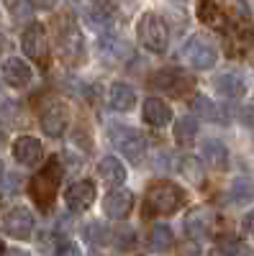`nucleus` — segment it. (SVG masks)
<instances>
[{
    "mask_svg": "<svg viewBox=\"0 0 254 256\" xmlns=\"http://www.w3.org/2000/svg\"><path fill=\"white\" fill-rule=\"evenodd\" d=\"M185 195L182 190L175 182H154L149 190H146V198H144V212L146 216H172V212L182 205Z\"/></svg>",
    "mask_w": 254,
    "mask_h": 256,
    "instance_id": "nucleus-1",
    "label": "nucleus"
},
{
    "mask_svg": "<svg viewBox=\"0 0 254 256\" xmlns=\"http://www.w3.org/2000/svg\"><path fill=\"white\" fill-rule=\"evenodd\" d=\"M59 182H62V164H59V159L54 156V159H49V162L44 164V169H39L36 177H34L31 184H29L31 198H34V202H36L41 210H49V208H52V202H54V198H57Z\"/></svg>",
    "mask_w": 254,
    "mask_h": 256,
    "instance_id": "nucleus-2",
    "label": "nucleus"
},
{
    "mask_svg": "<svg viewBox=\"0 0 254 256\" xmlns=\"http://www.w3.org/2000/svg\"><path fill=\"white\" fill-rule=\"evenodd\" d=\"M136 34H139V41L144 49H149L154 54H162L167 49V41H169V31H167V24L157 16V13H144L139 18V26H136Z\"/></svg>",
    "mask_w": 254,
    "mask_h": 256,
    "instance_id": "nucleus-3",
    "label": "nucleus"
},
{
    "mask_svg": "<svg viewBox=\"0 0 254 256\" xmlns=\"http://www.w3.org/2000/svg\"><path fill=\"white\" fill-rule=\"evenodd\" d=\"M111 141L118 152L134 164H139L146 156V138L131 126H111Z\"/></svg>",
    "mask_w": 254,
    "mask_h": 256,
    "instance_id": "nucleus-4",
    "label": "nucleus"
},
{
    "mask_svg": "<svg viewBox=\"0 0 254 256\" xmlns=\"http://www.w3.org/2000/svg\"><path fill=\"white\" fill-rule=\"evenodd\" d=\"M21 46H24L29 59H34L39 64H47V59H49V41H47V31H44L41 24L26 26L24 36H21Z\"/></svg>",
    "mask_w": 254,
    "mask_h": 256,
    "instance_id": "nucleus-5",
    "label": "nucleus"
},
{
    "mask_svg": "<svg viewBox=\"0 0 254 256\" xmlns=\"http://www.w3.org/2000/svg\"><path fill=\"white\" fill-rule=\"evenodd\" d=\"M152 84L159 88L162 92H167V95L180 98V95H185L190 88H193V77H190L187 72H182L180 67H169V70L157 72L152 77Z\"/></svg>",
    "mask_w": 254,
    "mask_h": 256,
    "instance_id": "nucleus-6",
    "label": "nucleus"
},
{
    "mask_svg": "<svg viewBox=\"0 0 254 256\" xmlns=\"http://www.w3.org/2000/svg\"><path fill=\"white\" fill-rule=\"evenodd\" d=\"M41 128H44V134L47 136H62L65 134V128L70 123V110H67V105L62 102V100H52L47 102L44 108H41Z\"/></svg>",
    "mask_w": 254,
    "mask_h": 256,
    "instance_id": "nucleus-7",
    "label": "nucleus"
},
{
    "mask_svg": "<svg viewBox=\"0 0 254 256\" xmlns=\"http://www.w3.org/2000/svg\"><path fill=\"white\" fill-rule=\"evenodd\" d=\"M185 59L193 64L195 70H210L216 64L218 54H216V46L210 44L208 38H200V36H193L185 46Z\"/></svg>",
    "mask_w": 254,
    "mask_h": 256,
    "instance_id": "nucleus-8",
    "label": "nucleus"
},
{
    "mask_svg": "<svg viewBox=\"0 0 254 256\" xmlns=\"http://www.w3.org/2000/svg\"><path fill=\"white\" fill-rule=\"evenodd\" d=\"M3 228L11 233L13 238H21V241L31 238V230H34V216H31V210L24 208V205L11 208L6 212V218H3Z\"/></svg>",
    "mask_w": 254,
    "mask_h": 256,
    "instance_id": "nucleus-9",
    "label": "nucleus"
},
{
    "mask_svg": "<svg viewBox=\"0 0 254 256\" xmlns=\"http://www.w3.org/2000/svg\"><path fill=\"white\" fill-rule=\"evenodd\" d=\"M213 230V216L205 208H195L185 216V233L193 241H205Z\"/></svg>",
    "mask_w": 254,
    "mask_h": 256,
    "instance_id": "nucleus-10",
    "label": "nucleus"
},
{
    "mask_svg": "<svg viewBox=\"0 0 254 256\" xmlns=\"http://www.w3.org/2000/svg\"><path fill=\"white\" fill-rule=\"evenodd\" d=\"M65 202L70 210L80 212V210H88L95 202V184L90 180H80L75 184H70V190L65 192Z\"/></svg>",
    "mask_w": 254,
    "mask_h": 256,
    "instance_id": "nucleus-11",
    "label": "nucleus"
},
{
    "mask_svg": "<svg viewBox=\"0 0 254 256\" xmlns=\"http://www.w3.org/2000/svg\"><path fill=\"white\" fill-rule=\"evenodd\" d=\"M103 210L108 218H116V220L129 218V212L134 210V195L129 190H113L111 195L103 200Z\"/></svg>",
    "mask_w": 254,
    "mask_h": 256,
    "instance_id": "nucleus-12",
    "label": "nucleus"
},
{
    "mask_svg": "<svg viewBox=\"0 0 254 256\" xmlns=\"http://www.w3.org/2000/svg\"><path fill=\"white\" fill-rule=\"evenodd\" d=\"M41 156H44V148H41V144L31 136H21L16 138L13 144V159L18 164H24V166H36L41 162Z\"/></svg>",
    "mask_w": 254,
    "mask_h": 256,
    "instance_id": "nucleus-13",
    "label": "nucleus"
},
{
    "mask_svg": "<svg viewBox=\"0 0 254 256\" xmlns=\"http://www.w3.org/2000/svg\"><path fill=\"white\" fill-rule=\"evenodd\" d=\"M3 80L11 84V88H26V84L31 82V67L24 59L8 56L3 62Z\"/></svg>",
    "mask_w": 254,
    "mask_h": 256,
    "instance_id": "nucleus-14",
    "label": "nucleus"
},
{
    "mask_svg": "<svg viewBox=\"0 0 254 256\" xmlns=\"http://www.w3.org/2000/svg\"><path fill=\"white\" fill-rule=\"evenodd\" d=\"M216 90L223 98H228V100H236V98H241L246 92V82L236 72H223V74L216 77Z\"/></svg>",
    "mask_w": 254,
    "mask_h": 256,
    "instance_id": "nucleus-15",
    "label": "nucleus"
},
{
    "mask_svg": "<svg viewBox=\"0 0 254 256\" xmlns=\"http://www.w3.org/2000/svg\"><path fill=\"white\" fill-rule=\"evenodd\" d=\"M141 113H144V120H146V123H149V126H157V128L167 126L169 118H172V110H169L167 102L159 100V98H149V100H146Z\"/></svg>",
    "mask_w": 254,
    "mask_h": 256,
    "instance_id": "nucleus-16",
    "label": "nucleus"
},
{
    "mask_svg": "<svg viewBox=\"0 0 254 256\" xmlns=\"http://www.w3.org/2000/svg\"><path fill=\"white\" fill-rule=\"evenodd\" d=\"M203 156L210 169H226L228 166V148L218 138H205L203 141Z\"/></svg>",
    "mask_w": 254,
    "mask_h": 256,
    "instance_id": "nucleus-17",
    "label": "nucleus"
},
{
    "mask_svg": "<svg viewBox=\"0 0 254 256\" xmlns=\"http://www.w3.org/2000/svg\"><path fill=\"white\" fill-rule=\"evenodd\" d=\"M59 49L70 62H77L82 59V36L75 26H67L65 31L59 34Z\"/></svg>",
    "mask_w": 254,
    "mask_h": 256,
    "instance_id": "nucleus-18",
    "label": "nucleus"
},
{
    "mask_svg": "<svg viewBox=\"0 0 254 256\" xmlns=\"http://www.w3.org/2000/svg\"><path fill=\"white\" fill-rule=\"evenodd\" d=\"M111 105H113V110H131L134 105H136V92L131 84H126V82H116L111 84Z\"/></svg>",
    "mask_w": 254,
    "mask_h": 256,
    "instance_id": "nucleus-19",
    "label": "nucleus"
},
{
    "mask_svg": "<svg viewBox=\"0 0 254 256\" xmlns=\"http://www.w3.org/2000/svg\"><path fill=\"white\" fill-rule=\"evenodd\" d=\"M98 174L103 177V182H108L111 187H118V184L126 182V166L116 156H105L98 164Z\"/></svg>",
    "mask_w": 254,
    "mask_h": 256,
    "instance_id": "nucleus-20",
    "label": "nucleus"
},
{
    "mask_svg": "<svg viewBox=\"0 0 254 256\" xmlns=\"http://www.w3.org/2000/svg\"><path fill=\"white\" fill-rule=\"evenodd\" d=\"M228 200L234 205H246L254 200V180L251 177H236L228 187Z\"/></svg>",
    "mask_w": 254,
    "mask_h": 256,
    "instance_id": "nucleus-21",
    "label": "nucleus"
},
{
    "mask_svg": "<svg viewBox=\"0 0 254 256\" xmlns=\"http://www.w3.org/2000/svg\"><path fill=\"white\" fill-rule=\"evenodd\" d=\"M198 18L203 20L205 26H210V28H221V26H223V13H221V8H218L216 0H200Z\"/></svg>",
    "mask_w": 254,
    "mask_h": 256,
    "instance_id": "nucleus-22",
    "label": "nucleus"
},
{
    "mask_svg": "<svg viewBox=\"0 0 254 256\" xmlns=\"http://www.w3.org/2000/svg\"><path fill=\"white\" fill-rule=\"evenodd\" d=\"M195 136H198V123L193 116H185L175 123V141L180 146H190L195 141Z\"/></svg>",
    "mask_w": 254,
    "mask_h": 256,
    "instance_id": "nucleus-23",
    "label": "nucleus"
},
{
    "mask_svg": "<svg viewBox=\"0 0 254 256\" xmlns=\"http://www.w3.org/2000/svg\"><path fill=\"white\" fill-rule=\"evenodd\" d=\"M193 110H195L200 118H205V120H213V123L226 120V116L221 113V108H216V102H213V100H208L205 95H198V98L193 100Z\"/></svg>",
    "mask_w": 254,
    "mask_h": 256,
    "instance_id": "nucleus-24",
    "label": "nucleus"
},
{
    "mask_svg": "<svg viewBox=\"0 0 254 256\" xmlns=\"http://www.w3.org/2000/svg\"><path fill=\"white\" fill-rule=\"evenodd\" d=\"M175 244V236H172V228L169 226H154L152 233H149V248L152 251H167L169 246Z\"/></svg>",
    "mask_w": 254,
    "mask_h": 256,
    "instance_id": "nucleus-25",
    "label": "nucleus"
},
{
    "mask_svg": "<svg viewBox=\"0 0 254 256\" xmlns=\"http://www.w3.org/2000/svg\"><path fill=\"white\" fill-rule=\"evenodd\" d=\"M180 174H182L187 182L200 184V182H203V164H200V159H195V156H182V159H180Z\"/></svg>",
    "mask_w": 254,
    "mask_h": 256,
    "instance_id": "nucleus-26",
    "label": "nucleus"
},
{
    "mask_svg": "<svg viewBox=\"0 0 254 256\" xmlns=\"http://www.w3.org/2000/svg\"><path fill=\"white\" fill-rule=\"evenodd\" d=\"M85 236H88L90 244H100V246H103L105 241H108V228H105L103 223H90Z\"/></svg>",
    "mask_w": 254,
    "mask_h": 256,
    "instance_id": "nucleus-27",
    "label": "nucleus"
},
{
    "mask_svg": "<svg viewBox=\"0 0 254 256\" xmlns=\"http://www.w3.org/2000/svg\"><path fill=\"white\" fill-rule=\"evenodd\" d=\"M54 256H82V251H80L77 244H62Z\"/></svg>",
    "mask_w": 254,
    "mask_h": 256,
    "instance_id": "nucleus-28",
    "label": "nucleus"
},
{
    "mask_svg": "<svg viewBox=\"0 0 254 256\" xmlns=\"http://www.w3.org/2000/svg\"><path fill=\"white\" fill-rule=\"evenodd\" d=\"M239 120H241V126L254 128V108H241L239 110Z\"/></svg>",
    "mask_w": 254,
    "mask_h": 256,
    "instance_id": "nucleus-29",
    "label": "nucleus"
},
{
    "mask_svg": "<svg viewBox=\"0 0 254 256\" xmlns=\"http://www.w3.org/2000/svg\"><path fill=\"white\" fill-rule=\"evenodd\" d=\"M241 228H244L246 233H254V210H249L246 216L241 218Z\"/></svg>",
    "mask_w": 254,
    "mask_h": 256,
    "instance_id": "nucleus-30",
    "label": "nucleus"
},
{
    "mask_svg": "<svg viewBox=\"0 0 254 256\" xmlns=\"http://www.w3.org/2000/svg\"><path fill=\"white\" fill-rule=\"evenodd\" d=\"M29 3H31L34 8H39V10H49V8H54L57 0H29Z\"/></svg>",
    "mask_w": 254,
    "mask_h": 256,
    "instance_id": "nucleus-31",
    "label": "nucleus"
},
{
    "mask_svg": "<svg viewBox=\"0 0 254 256\" xmlns=\"http://www.w3.org/2000/svg\"><path fill=\"white\" fill-rule=\"evenodd\" d=\"M231 256H254V251L251 248H244V246H239L234 254H231Z\"/></svg>",
    "mask_w": 254,
    "mask_h": 256,
    "instance_id": "nucleus-32",
    "label": "nucleus"
},
{
    "mask_svg": "<svg viewBox=\"0 0 254 256\" xmlns=\"http://www.w3.org/2000/svg\"><path fill=\"white\" fill-rule=\"evenodd\" d=\"M6 256H29V254H26V251H8Z\"/></svg>",
    "mask_w": 254,
    "mask_h": 256,
    "instance_id": "nucleus-33",
    "label": "nucleus"
},
{
    "mask_svg": "<svg viewBox=\"0 0 254 256\" xmlns=\"http://www.w3.org/2000/svg\"><path fill=\"white\" fill-rule=\"evenodd\" d=\"M6 141V134H3V128H0V144H3Z\"/></svg>",
    "mask_w": 254,
    "mask_h": 256,
    "instance_id": "nucleus-34",
    "label": "nucleus"
},
{
    "mask_svg": "<svg viewBox=\"0 0 254 256\" xmlns=\"http://www.w3.org/2000/svg\"><path fill=\"white\" fill-rule=\"evenodd\" d=\"M3 251H6V248H3V241H0V254H3Z\"/></svg>",
    "mask_w": 254,
    "mask_h": 256,
    "instance_id": "nucleus-35",
    "label": "nucleus"
},
{
    "mask_svg": "<svg viewBox=\"0 0 254 256\" xmlns=\"http://www.w3.org/2000/svg\"><path fill=\"white\" fill-rule=\"evenodd\" d=\"M177 3H182V0H177Z\"/></svg>",
    "mask_w": 254,
    "mask_h": 256,
    "instance_id": "nucleus-36",
    "label": "nucleus"
},
{
    "mask_svg": "<svg viewBox=\"0 0 254 256\" xmlns=\"http://www.w3.org/2000/svg\"><path fill=\"white\" fill-rule=\"evenodd\" d=\"M0 169H3V164H0Z\"/></svg>",
    "mask_w": 254,
    "mask_h": 256,
    "instance_id": "nucleus-37",
    "label": "nucleus"
}]
</instances>
